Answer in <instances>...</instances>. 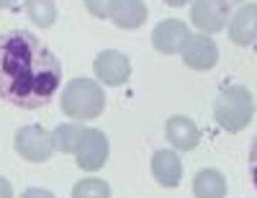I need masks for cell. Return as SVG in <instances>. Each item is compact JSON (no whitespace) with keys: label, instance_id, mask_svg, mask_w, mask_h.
Segmentation results:
<instances>
[{"label":"cell","instance_id":"cell-1","mask_svg":"<svg viewBox=\"0 0 257 198\" xmlns=\"http://www.w3.org/2000/svg\"><path fill=\"white\" fill-rule=\"evenodd\" d=\"M62 82V64L54 52L31 31L0 36V98L34 111L47 106Z\"/></svg>","mask_w":257,"mask_h":198},{"label":"cell","instance_id":"cell-2","mask_svg":"<svg viewBox=\"0 0 257 198\" xmlns=\"http://www.w3.org/2000/svg\"><path fill=\"white\" fill-rule=\"evenodd\" d=\"M59 108H62V114L72 121H93L105 108V93H103L98 80L75 77L62 90Z\"/></svg>","mask_w":257,"mask_h":198},{"label":"cell","instance_id":"cell-3","mask_svg":"<svg viewBox=\"0 0 257 198\" xmlns=\"http://www.w3.org/2000/svg\"><path fill=\"white\" fill-rule=\"evenodd\" d=\"M252 116H254V98L244 85H229L213 101V119L229 134H239L242 129H247Z\"/></svg>","mask_w":257,"mask_h":198},{"label":"cell","instance_id":"cell-4","mask_svg":"<svg viewBox=\"0 0 257 198\" xmlns=\"http://www.w3.org/2000/svg\"><path fill=\"white\" fill-rule=\"evenodd\" d=\"M16 152L26 162H47L54 152V142H52V131H47L39 124H29L21 126L16 131Z\"/></svg>","mask_w":257,"mask_h":198},{"label":"cell","instance_id":"cell-5","mask_svg":"<svg viewBox=\"0 0 257 198\" xmlns=\"http://www.w3.org/2000/svg\"><path fill=\"white\" fill-rule=\"evenodd\" d=\"M108 155H111L108 137H105L100 129H88L85 126L82 137H80V144L75 149L77 167L85 170V172H98L105 162H108Z\"/></svg>","mask_w":257,"mask_h":198},{"label":"cell","instance_id":"cell-6","mask_svg":"<svg viewBox=\"0 0 257 198\" xmlns=\"http://www.w3.org/2000/svg\"><path fill=\"white\" fill-rule=\"evenodd\" d=\"M190 21L201 34H219L231 21V6L226 0H193Z\"/></svg>","mask_w":257,"mask_h":198},{"label":"cell","instance_id":"cell-7","mask_svg":"<svg viewBox=\"0 0 257 198\" xmlns=\"http://www.w3.org/2000/svg\"><path fill=\"white\" fill-rule=\"evenodd\" d=\"M93 72H95L98 82L108 85V87H118L132 75V59L118 49H103V52H98V57L93 62Z\"/></svg>","mask_w":257,"mask_h":198},{"label":"cell","instance_id":"cell-8","mask_svg":"<svg viewBox=\"0 0 257 198\" xmlns=\"http://www.w3.org/2000/svg\"><path fill=\"white\" fill-rule=\"evenodd\" d=\"M185 67L196 70V72H206V70H213L219 62V47L208 34H193L188 39V44L180 52Z\"/></svg>","mask_w":257,"mask_h":198},{"label":"cell","instance_id":"cell-9","mask_svg":"<svg viewBox=\"0 0 257 198\" xmlns=\"http://www.w3.org/2000/svg\"><path fill=\"white\" fill-rule=\"evenodd\" d=\"M190 29L185 21L180 18H167V21H160L152 31V47L162 54H180L183 47L190 39Z\"/></svg>","mask_w":257,"mask_h":198},{"label":"cell","instance_id":"cell-10","mask_svg":"<svg viewBox=\"0 0 257 198\" xmlns=\"http://www.w3.org/2000/svg\"><path fill=\"white\" fill-rule=\"evenodd\" d=\"M165 137H167L170 147H173L175 152H190V149H196L198 142H201V129L190 116L178 114V116L167 119Z\"/></svg>","mask_w":257,"mask_h":198},{"label":"cell","instance_id":"cell-11","mask_svg":"<svg viewBox=\"0 0 257 198\" xmlns=\"http://www.w3.org/2000/svg\"><path fill=\"white\" fill-rule=\"evenodd\" d=\"M147 16H149V11L144 6V0H113V6L108 8L111 24L123 31L142 29L147 24Z\"/></svg>","mask_w":257,"mask_h":198},{"label":"cell","instance_id":"cell-12","mask_svg":"<svg viewBox=\"0 0 257 198\" xmlns=\"http://www.w3.org/2000/svg\"><path fill=\"white\" fill-rule=\"evenodd\" d=\"M152 175L162 188H178L183 180V162L175 149H157L152 155Z\"/></svg>","mask_w":257,"mask_h":198},{"label":"cell","instance_id":"cell-13","mask_svg":"<svg viewBox=\"0 0 257 198\" xmlns=\"http://www.w3.org/2000/svg\"><path fill=\"white\" fill-rule=\"evenodd\" d=\"M229 39L237 47H252L257 41V3H247L234 13L229 24Z\"/></svg>","mask_w":257,"mask_h":198},{"label":"cell","instance_id":"cell-14","mask_svg":"<svg viewBox=\"0 0 257 198\" xmlns=\"http://www.w3.org/2000/svg\"><path fill=\"white\" fill-rule=\"evenodd\" d=\"M193 195L196 198H226V178L216 167H206L193 178Z\"/></svg>","mask_w":257,"mask_h":198},{"label":"cell","instance_id":"cell-15","mask_svg":"<svg viewBox=\"0 0 257 198\" xmlns=\"http://www.w3.org/2000/svg\"><path fill=\"white\" fill-rule=\"evenodd\" d=\"M85 126L80 121H67V124H59L52 131V142H54V152H62V155H75V149L80 144Z\"/></svg>","mask_w":257,"mask_h":198},{"label":"cell","instance_id":"cell-16","mask_svg":"<svg viewBox=\"0 0 257 198\" xmlns=\"http://www.w3.org/2000/svg\"><path fill=\"white\" fill-rule=\"evenodd\" d=\"M24 11L31 18V24L39 29H49L57 21V3L54 0H24Z\"/></svg>","mask_w":257,"mask_h":198},{"label":"cell","instance_id":"cell-17","mask_svg":"<svg viewBox=\"0 0 257 198\" xmlns=\"http://www.w3.org/2000/svg\"><path fill=\"white\" fill-rule=\"evenodd\" d=\"M72 198H111V185L103 178H82L75 183Z\"/></svg>","mask_w":257,"mask_h":198},{"label":"cell","instance_id":"cell-18","mask_svg":"<svg viewBox=\"0 0 257 198\" xmlns=\"http://www.w3.org/2000/svg\"><path fill=\"white\" fill-rule=\"evenodd\" d=\"M85 8L95 18H108V8L113 6V0H82Z\"/></svg>","mask_w":257,"mask_h":198},{"label":"cell","instance_id":"cell-19","mask_svg":"<svg viewBox=\"0 0 257 198\" xmlns=\"http://www.w3.org/2000/svg\"><path fill=\"white\" fill-rule=\"evenodd\" d=\"M249 178H252V183L257 188V137L249 144Z\"/></svg>","mask_w":257,"mask_h":198},{"label":"cell","instance_id":"cell-20","mask_svg":"<svg viewBox=\"0 0 257 198\" xmlns=\"http://www.w3.org/2000/svg\"><path fill=\"white\" fill-rule=\"evenodd\" d=\"M18 198H57V195L52 190H47V188H26Z\"/></svg>","mask_w":257,"mask_h":198},{"label":"cell","instance_id":"cell-21","mask_svg":"<svg viewBox=\"0 0 257 198\" xmlns=\"http://www.w3.org/2000/svg\"><path fill=\"white\" fill-rule=\"evenodd\" d=\"M0 198H13V185L0 175Z\"/></svg>","mask_w":257,"mask_h":198},{"label":"cell","instance_id":"cell-22","mask_svg":"<svg viewBox=\"0 0 257 198\" xmlns=\"http://www.w3.org/2000/svg\"><path fill=\"white\" fill-rule=\"evenodd\" d=\"M165 6H170V8H183V6H188L190 0H162Z\"/></svg>","mask_w":257,"mask_h":198},{"label":"cell","instance_id":"cell-23","mask_svg":"<svg viewBox=\"0 0 257 198\" xmlns=\"http://www.w3.org/2000/svg\"><path fill=\"white\" fill-rule=\"evenodd\" d=\"M16 0H0V8H13Z\"/></svg>","mask_w":257,"mask_h":198},{"label":"cell","instance_id":"cell-24","mask_svg":"<svg viewBox=\"0 0 257 198\" xmlns=\"http://www.w3.org/2000/svg\"><path fill=\"white\" fill-rule=\"evenodd\" d=\"M226 3H229V6H239V3H242V0H226Z\"/></svg>","mask_w":257,"mask_h":198}]
</instances>
